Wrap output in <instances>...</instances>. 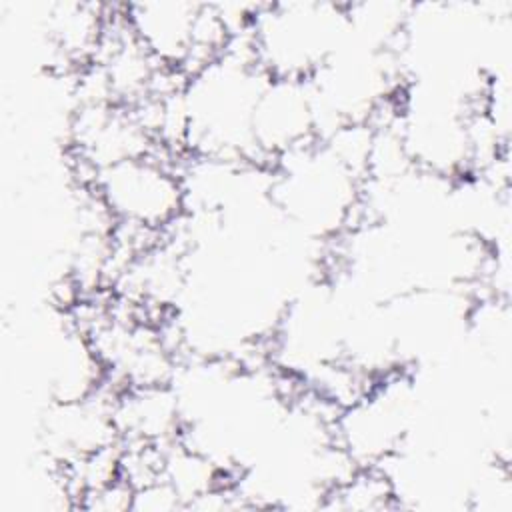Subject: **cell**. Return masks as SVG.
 <instances>
[{"mask_svg": "<svg viewBox=\"0 0 512 512\" xmlns=\"http://www.w3.org/2000/svg\"><path fill=\"white\" fill-rule=\"evenodd\" d=\"M124 20L140 46L162 66L182 72L200 12L196 2H140L122 8Z\"/></svg>", "mask_w": 512, "mask_h": 512, "instance_id": "cell-3", "label": "cell"}, {"mask_svg": "<svg viewBox=\"0 0 512 512\" xmlns=\"http://www.w3.org/2000/svg\"><path fill=\"white\" fill-rule=\"evenodd\" d=\"M174 156L156 148L96 172L88 186L104 204L114 224L166 234L184 214L186 196Z\"/></svg>", "mask_w": 512, "mask_h": 512, "instance_id": "cell-2", "label": "cell"}, {"mask_svg": "<svg viewBox=\"0 0 512 512\" xmlns=\"http://www.w3.org/2000/svg\"><path fill=\"white\" fill-rule=\"evenodd\" d=\"M348 36V6L328 2L262 4L250 22L260 68L270 78L310 80Z\"/></svg>", "mask_w": 512, "mask_h": 512, "instance_id": "cell-1", "label": "cell"}]
</instances>
